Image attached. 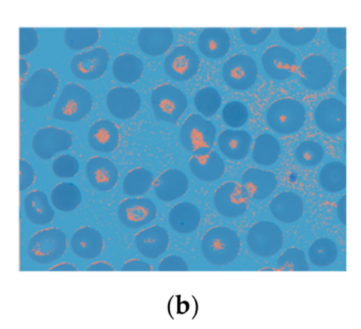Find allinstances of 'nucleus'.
I'll return each mask as SVG.
<instances>
[{"label":"nucleus","mask_w":361,"mask_h":329,"mask_svg":"<svg viewBox=\"0 0 361 329\" xmlns=\"http://www.w3.org/2000/svg\"><path fill=\"white\" fill-rule=\"evenodd\" d=\"M201 252L210 264L226 266L239 256L241 241L237 232L228 227H212L202 237Z\"/></svg>","instance_id":"obj_1"},{"label":"nucleus","mask_w":361,"mask_h":329,"mask_svg":"<svg viewBox=\"0 0 361 329\" xmlns=\"http://www.w3.org/2000/svg\"><path fill=\"white\" fill-rule=\"evenodd\" d=\"M307 111L302 103L284 97L274 101L267 111V122L271 130L281 135H292L305 126Z\"/></svg>","instance_id":"obj_2"},{"label":"nucleus","mask_w":361,"mask_h":329,"mask_svg":"<svg viewBox=\"0 0 361 329\" xmlns=\"http://www.w3.org/2000/svg\"><path fill=\"white\" fill-rule=\"evenodd\" d=\"M93 108V97L85 87L74 82L66 85L53 109L55 120L76 123L89 116Z\"/></svg>","instance_id":"obj_3"},{"label":"nucleus","mask_w":361,"mask_h":329,"mask_svg":"<svg viewBox=\"0 0 361 329\" xmlns=\"http://www.w3.org/2000/svg\"><path fill=\"white\" fill-rule=\"evenodd\" d=\"M150 103L154 118L169 124H177L188 106L185 93L171 84L156 87L152 91Z\"/></svg>","instance_id":"obj_4"},{"label":"nucleus","mask_w":361,"mask_h":329,"mask_svg":"<svg viewBox=\"0 0 361 329\" xmlns=\"http://www.w3.org/2000/svg\"><path fill=\"white\" fill-rule=\"evenodd\" d=\"M59 88V76L52 69L42 68L36 70L21 86L20 97L25 105L30 108H40L48 105Z\"/></svg>","instance_id":"obj_5"},{"label":"nucleus","mask_w":361,"mask_h":329,"mask_svg":"<svg viewBox=\"0 0 361 329\" xmlns=\"http://www.w3.org/2000/svg\"><path fill=\"white\" fill-rule=\"evenodd\" d=\"M68 247L67 237L59 228H48L37 231L30 240L27 256L40 265L55 262L65 254Z\"/></svg>","instance_id":"obj_6"},{"label":"nucleus","mask_w":361,"mask_h":329,"mask_svg":"<svg viewBox=\"0 0 361 329\" xmlns=\"http://www.w3.org/2000/svg\"><path fill=\"white\" fill-rule=\"evenodd\" d=\"M246 243L255 256L271 258L281 250L284 235L278 225L269 221H260L248 229Z\"/></svg>","instance_id":"obj_7"},{"label":"nucleus","mask_w":361,"mask_h":329,"mask_svg":"<svg viewBox=\"0 0 361 329\" xmlns=\"http://www.w3.org/2000/svg\"><path fill=\"white\" fill-rule=\"evenodd\" d=\"M179 137L185 150L195 154L203 148L214 147L216 141V127L200 114H191L183 123Z\"/></svg>","instance_id":"obj_8"},{"label":"nucleus","mask_w":361,"mask_h":329,"mask_svg":"<svg viewBox=\"0 0 361 329\" xmlns=\"http://www.w3.org/2000/svg\"><path fill=\"white\" fill-rule=\"evenodd\" d=\"M258 66L247 54H235L229 57L222 68L223 80L235 91H246L258 80Z\"/></svg>","instance_id":"obj_9"},{"label":"nucleus","mask_w":361,"mask_h":329,"mask_svg":"<svg viewBox=\"0 0 361 329\" xmlns=\"http://www.w3.org/2000/svg\"><path fill=\"white\" fill-rule=\"evenodd\" d=\"M250 199V194L243 185L226 182L214 191V205L224 218H237L247 211Z\"/></svg>","instance_id":"obj_10"},{"label":"nucleus","mask_w":361,"mask_h":329,"mask_svg":"<svg viewBox=\"0 0 361 329\" xmlns=\"http://www.w3.org/2000/svg\"><path fill=\"white\" fill-rule=\"evenodd\" d=\"M73 145V135L65 129L44 127L34 135L32 149L42 160H50L59 152L67 151Z\"/></svg>","instance_id":"obj_11"},{"label":"nucleus","mask_w":361,"mask_h":329,"mask_svg":"<svg viewBox=\"0 0 361 329\" xmlns=\"http://www.w3.org/2000/svg\"><path fill=\"white\" fill-rule=\"evenodd\" d=\"M201 61L191 46L180 44L169 53L164 61L167 75L176 82H187L197 75Z\"/></svg>","instance_id":"obj_12"},{"label":"nucleus","mask_w":361,"mask_h":329,"mask_svg":"<svg viewBox=\"0 0 361 329\" xmlns=\"http://www.w3.org/2000/svg\"><path fill=\"white\" fill-rule=\"evenodd\" d=\"M118 216L127 228L139 229L156 220L158 209L156 204L147 197H129L118 205Z\"/></svg>","instance_id":"obj_13"},{"label":"nucleus","mask_w":361,"mask_h":329,"mask_svg":"<svg viewBox=\"0 0 361 329\" xmlns=\"http://www.w3.org/2000/svg\"><path fill=\"white\" fill-rule=\"evenodd\" d=\"M314 120L322 132L337 135L347 127V107L336 97H329L318 104L314 111Z\"/></svg>","instance_id":"obj_14"},{"label":"nucleus","mask_w":361,"mask_h":329,"mask_svg":"<svg viewBox=\"0 0 361 329\" xmlns=\"http://www.w3.org/2000/svg\"><path fill=\"white\" fill-rule=\"evenodd\" d=\"M109 61L110 54L107 49L97 46L76 54L72 58L70 68L75 77L82 80H95L106 73Z\"/></svg>","instance_id":"obj_15"},{"label":"nucleus","mask_w":361,"mask_h":329,"mask_svg":"<svg viewBox=\"0 0 361 329\" xmlns=\"http://www.w3.org/2000/svg\"><path fill=\"white\" fill-rule=\"evenodd\" d=\"M334 75L332 63L322 54H311L305 57L299 68L301 84L312 91L326 88Z\"/></svg>","instance_id":"obj_16"},{"label":"nucleus","mask_w":361,"mask_h":329,"mask_svg":"<svg viewBox=\"0 0 361 329\" xmlns=\"http://www.w3.org/2000/svg\"><path fill=\"white\" fill-rule=\"evenodd\" d=\"M263 70L274 80H286L296 70V55L286 46H269L261 57Z\"/></svg>","instance_id":"obj_17"},{"label":"nucleus","mask_w":361,"mask_h":329,"mask_svg":"<svg viewBox=\"0 0 361 329\" xmlns=\"http://www.w3.org/2000/svg\"><path fill=\"white\" fill-rule=\"evenodd\" d=\"M191 173L202 182H212L224 175V161L218 152L212 148H203L193 154L189 160Z\"/></svg>","instance_id":"obj_18"},{"label":"nucleus","mask_w":361,"mask_h":329,"mask_svg":"<svg viewBox=\"0 0 361 329\" xmlns=\"http://www.w3.org/2000/svg\"><path fill=\"white\" fill-rule=\"evenodd\" d=\"M141 97L130 87H116L108 92L106 105L110 114L118 120H130L141 109Z\"/></svg>","instance_id":"obj_19"},{"label":"nucleus","mask_w":361,"mask_h":329,"mask_svg":"<svg viewBox=\"0 0 361 329\" xmlns=\"http://www.w3.org/2000/svg\"><path fill=\"white\" fill-rule=\"evenodd\" d=\"M86 175L93 188L102 192L112 190L118 185L120 173L109 159L93 156L86 165Z\"/></svg>","instance_id":"obj_20"},{"label":"nucleus","mask_w":361,"mask_h":329,"mask_svg":"<svg viewBox=\"0 0 361 329\" xmlns=\"http://www.w3.org/2000/svg\"><path fill=\"white\" fill-rule=\"evenodd\" d=\"M242 185L255 201H263L273 194L278 186V178L273 171L260 168H248L242 174Z\"/></svg>","instance_id":"obj_21"},{"label":"nucleus","mask_w":361,"mask_h":329,"mask_svg":"<svg viewBox=\"0 0 361 329\" xmlns=\"http://www.w3.org/2000/svg\"><path fill=\"white\" fill-rule=\"evenodd\" d=\"M169 232L163 227L154 225L137 233L135 237L137 252L147 259H158L167 252L169 247Z\"/></svg>","instance_id":"obj_22"},{"label":"nucleus","mask_w":361,"mask_h":329,"mask_svg":"<svg viewBox=\"0 0 361 329\" xmlns=\"http://www.w3.org/2000/svg\"><path fill=\"white\" fill-rule=\"evenodd\" d=\"M269 211L274 218L284 224H294L305 213V203L300 195L292 191L278 193L269 203Z\"/></svg>","instance_id":"obj_23"},{"label":"nucleus","mask_w":361,"mask_h":329,"mask_svg":"<svg viewBox=\"0 0 361 329\" xmlns=\"http://www.w3.org/2000/svg\"><path fill=\"white\" fill-rule=\"evenodd\" d=\"M154 192L159 199L171 203L186 194L189 180L179 169H169L160 174L154 182Z\"/></svg>","instance_id":"obj_24"},{"label":"nucleus","mask_w":361,"mask_h":329,"mask_svg":"<svg viewBox=\"0 0 361 329\" xmlns=\"http://www.w3.org/2000/svg\"><path fill=\"white\" fill-rule=\"evenodd\" d=\"M120 142V128L111 120H97L89 129L88 143L94 151L111 154L118 149Z\"/></svg>","instance_id":"obj_25"},{"label":"nucleus","mask_w":361,"mask_h":329,"mask_svg":"<svg viewBox=\"0 0 361 329\" xmlns=\"http://www.w3.org/2000/svg\"><path fill=\"white\" fill-rule=\"evenodd\" d=\"M173 38L171 27H143L137 34V44L144 54L161 56L171 48Z\"/></svg>","instance_id":"obj_26"},{"label":"nucleus","mask_w":361,"mask_h":329,"mask_svg":"<svg viewBox=\"0 0 361 329\" xmlns=\"http://www.w3.org/2000/svg\"><path fill=\"white\" fill-rule=\"evenodd\" d=\"M105 241L99 230L92 227L78 228L71 237V249L78 258L93 260L101 256Z\"/></svg>","instance_id":"obj_27"},{"label":"nucleus","mask_w":361,"mask_h":329,"mask_svg":"<svg viewBox=\"0 0 361 329\" xmlns=\"http://www.w3.org/2000/svg\"><path fill=\"white\" fill-rule=\"evenodd\" d=\"M216 141L223 156L231 161L244 160L252 149V139L245 130L227 129L219 135Z\"/></svg>","instance_id":"obj_28"},{"label":"nucleus","mask_w":361,"mask_h":329,"mask_svg":"<svg viewBox=\"0 0 361 329\" xmlns=\"http://www.w3.org/2000/svg\"><path fill=\"white\" fill-rule=\"evenodd\" d=\"M231 36L223 27H206L197 38L200 52L210 59H220L229 52Z\"/></svg>","instance_id":"obj_29"},{"label":"nucleus","mask_w":361,"mask_h":329,"mask_svg":"<svg viewBox=\"0 0 361 329\" xmlns=\"http://www.w3.org/2000/svg\"><path fill=\"white\" fill-rule=\"evenodd\" d=\"M169 222L173 230L180 235H190L201 224V211L195 204L182 201L171 208Z\"/></svg>","instance_id":"obj_30"},{"label":"nucleus","mask_w":361,"mask_h":329,"mask_svg":"<svg viewBox=\"0 0 361 329\" xmlns=\"http://www.w3.org/2000/svg\"><path fill=\"white\" fill-rule=\"evenodd\" d=\"M23 209L25 216L32 224H50L55 216L54 210L49 203L48 197L40 190L31 191L25 195Z\"/></svg>","instance_id":"obj_31"},{"label":"nucleus","mask_w":361,"mask_h":329,"mask_svg":"<svg viewBox=\"0 0 361 329\" xmlns=\"http://www.w3.org/2000/svg\"><path fill=\"white\" fill-rule=\"evenodd\" d=\"M143 72V61L131 53L118 55L112 63V73L122 84H135L142 77Z\"/></svg>","instance_id":"obj_32"},{"label":"nucleus","mask_w":361,"mask_h":329,"mask_svg":"<svg viewBox=\"0 0 361 329\" xmlns=\"http://www.w3.org/2000/svg\"><path fill=\"white\" fill-rule=\"evenodd\" d=\"M252 160L256 164L269 167L279 161L281 146L271 133H262L255 139L252 147Z\"/></svg>","instance_id":"obj_33"},{"label":"nucleus","mask_w":361,"mask_h":329,"mask_svg":"<svg viewBox=\"0 0 361 329\" xmlns=\"http://www.w3.org/2000/svg\"><path fill=\"white\" fill-rule=\"evenodd\" d=\"M318 182L326 192H341L347 187V167L339 161L328 163L320 170Z\"/></svg>","instance_id":"obj_34"},{"label":"nucleus","mask_w":361,"mask_h":329,"mask_svg":"<svg viewBox=\"0 0 361 329\" xmlns=\"http://www.w3.org/2000/svg\"><path fill=\"white\" fill-rule=\"evenodd\" d=\"M82 199L80 188L72 182H61L51 192L53 207L61 212H71L78 209Z\"/></svg>","instance_id":"obj_35"},{"label":"nucleus","mask_w":361,"mask_h":329,"mask_svg":"<svg viewBox=\"0 0 361 329\" xmlns=\"http://www.w3.org/2000/svg\"><path fill=\"white\" fill-rule=\"evenodd\" d=\"M154 176L146 168H135L125 176L123 191L129 197H139L149 192L154 187Z\"/></svg>","instance_id":"obj_36"},{"label":"nucleus","mask_w":361,"mask_h":329,"mask_svg":"<svg viewBox=\"0 0 361 329\" xmlns=\"http://www.w3.org/2000/svg\"><path fill=\"white\" fill-rule=\"evenodd\" d=\"M307 254L314 266L326 268L336 262L339 254L334 241L329 237H320L310 246Z\"/></svg>","instance_id":"obj_37"},{"label":"nucleus","mask_w":361,"mask_h":329,"mask_svg":"<svg viewBox=\"0 0 361 329\" xmlns=\"http://www.w3.org/2000/svg\"><path fill=\"white\" fill-rule=\"evenodd\" d=\"M101 38V31L97 27H67L63 39L68 48L82 51L94 46Z\"/></svg>","instance_id":"obj_38"},{"label":"nucleus","mask_w":361,"mask_h":329,"mask_svg":"<svg viewBox=\"0 0 361 329\" xmlns=\"http://www.w3.org/2000/svg\"><path fill=\"white\" fill-rule=\"evenodd\" d=\"M195 109L203 118H212L222 105V97L214 87H204L195 93L193 99Z\"/></svg>","instance_id":"obj_39"},{"label":"nucleus","mask_w":361,"mask_h":329,"mask_svg":"<svg viewBox=\"0 0 361 329\" xmlns=\"http://www.w3.org/2000/svg\"><path fill=\"white\" fill-rule=\"evenodd\" d=\"M295 158L303 167H315L324 160V150L318 142L307 139L297 146Z\"/></svg>","instance_id":"obj_40"},{"label":"nucleus","mask_w":361,"mask_h":329,"mask_svg":"<svg viewBox=\"0 0 361 329\" xmlns=\"http://www.w3.org/2000/svg\"><path fill=\"white\" fill-rule=\"evenodd\" d=\"M277 266L283 271H307L310 269L305 252L296 247L286 249L278 258Z\"/></svg>","instance_id":"obj_41"},{"label":"nucleus","mask_w":361,"mask_h":329,"mask_svg":"<svg viewBox=\"0 0 361 329\" xmlns=\"http://www.w3.org/2000/svg\"><path fill=\"white\" fill-rule=\"evenodd\" d=\"M247 107L241 101H233L227 103L223 108L222 118L226 126L231 128H241L247 123Z\"/></svg>","instance_id":"obj_42"},{"label":"nucleus","mask_w":361,"mask_h":329,"mask_svg":"<svg viewBox=\"0 0 361 329\" xmlns=\"http://www.w3.org/2000/svg\"><path fill=\"white\" fill-rule=\"evenodd\" d=\"M280 37L286 44L294 46H302L310 44L317 35V27H280L278 29Z\"/></svg>","instance_id":"obj_43"},{"label":"nucleus","mask_w":361,"mask_h":329,"mask_svg":"<svg viewBox=\"0 0 361 329\" xmlns=\"http://www.w3.org/2000/svg\"><path fill=\"white\" fill-rule=\"evenodd\" d=\"M80 163L78 159L70 154H63L55 159L52 164V171L57 178H71L78 173Z\"/></svg>","instance_id":"obj_44"},{"label":"nucleus","mask_w":361,"mask_h":329,"mask_svg":"<svg viewBox=\"0 0 361 329\" xmlns=\"http://www.w3.org/2000/svg\"><path fill=\"white\" fill-rule=\"evenodd\" d=\"M38 33L34 27L19 29V54L20 56L30 54L35 50L38 44Z\"/></svg>","instance_id":"obj_45"},{"label":"nucleus","mask_w":361,"mask_h":329,"mask_svg":"<svg viewBox=\"0 0 361 329\" xmlns=\"http://www.w3.org/2000/svg\"><path fill=\"white\" fill-rule=\"evenodd\" d=\"M271 30V27H241L240 36L248 46H258L269 37Z\"/></svg>","instance_id":"obj_46"},{"label":"nucleus","mask_w":361,"mask_h":329,"mask_svg":"<svg viewBox=\"0 0 361 329\" xmlns=\"http://www.w3.org/2000/svg\"><path fill=\"white\" fill-rule=\"evenodd\" d=\"M19 189L20 191L27 190L35 182V171L33 167L27 161L20 159L19 160Z\"/></svg>","instance_id":"obj_47"},{"label":"nucleus","mask_w":361,"mask_h":329,"mask_svg":"<svg viewBox=\"0 0 361 329\" xmlns=\"http://www.w3.org/2000/svg\"><path fill=\"white\" fill-rule=\"evenodd\" d=\"M160 271H188L189 266L184 259L179 256H169L163 259L159 264Z\"/></svg>","instance_id":"obj_48"},{"label":"nucleus","mask_w":361,"mask_h":329,"mask_svg":"<svg viewBox=\"0 0 361 329\" xmlns=\"http://www.w3.org/2000/svg\"><path fill=\"white\" fill-rule=\"evenodd\" d=\"M329 42L339 50L347 49V29L345 27H329L326 29Z\"/></svg>","instance_id":"obj_49"},{"label":"nucleus","mask_w":361,"mask_h":329,"mask_svg":"<svg viewBox=\"0 0 361 329\" xmlns=\"http://www.w3.org/2000/svg\"><path fill=\"white\" fill-rule=\"evenodd\" d=\"M123 271H152V265L147 262L139 260V259H131L123 264Z\"/></svg>","instance_id":"obj_50"},{"label":"nucleus","mask_w":361,"mask_h":329,"mask_svg":"<svg viewBox=\"0 0 361 329\" xmlns=\"http://www.w3.org/2000/svg\"><path fill=\"white\" fill-rule=\"evenodd\" d=\"M345 205H347V197L343 195L337 204V216L338 220L341 221V224L345 226L347 224V214H345Z\"/></svg>","instance_id":"obj_51"},{"label":"nucleus","mask_w":361,"mask_h":329,"mask_svg":"<svg viewBox=\"0 0 361 329\" xmlns=\"http://www.w3.org/2000/svg\"><path fill=\"white\" fill-rule=\"evenodd\" d=\"M88 271H114V267L109 263L99 261V262L92 263L90 266L87 268Z\"/></svg>","instance_id":"obj_52"},{"label":"nucleus","mask_w":361,"mask_h":329,"mask_svg":"<svg viewBox=\"0 0 361 329\" xmlns=\"http://www.w3.org/2000/svg\"><path fill=\"white\" fill-rule=\"evenodd\" d=\"M345 80H347V70H343L338 78V90L341 97H347V88H345Z\"/></svg>","instance_id":"obj_53"},{"label":"nucleus","mask_w":361,"mask_h":329,"mask_svg":"<svg viewBox=\"0 0 361 329\" xmlns=\"http://www.w3.org/2000/svg\"><path fill=\"white\" fill-rule=\"evenodd\" d=\"M78 269L70 263H61V264L55 265L54 267L50 268V271H78Z\"/></svg>","instance_id":"obj_54"},{"label":"nucleus","mask_w":361,"mask_h":329,"mask_svg":"<svg viewBox=\"0 0 361 329\" xmlns=\"http://www.w3.org/2000/svg\"><path fill=\"white\" fill-rule=\"evenodd\" d=\"M29 63L23 57H20V59H19V76H20V78H25V76L29 72Z\"/></svg>","instance_id":"obj_55"}]
</instances>
